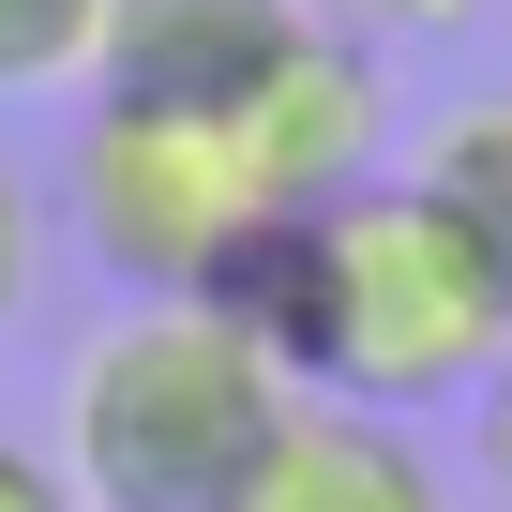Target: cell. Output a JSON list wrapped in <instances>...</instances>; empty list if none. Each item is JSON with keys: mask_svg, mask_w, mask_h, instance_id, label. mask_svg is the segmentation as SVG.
<instances>
[{"mask_svg": "<svg viewBox=\"0 0 512 512\" xmlns=\"http://www.w3.org/2000/svg\"><path fill=\"white\" fill-rule=\"evenodd\" d=\"M317 31V0H121L106 16V76L91 91H166V106H226Z\"/></svg>", "mask_w": 512, "mask_h": 512, "instance_id": "5b68a950", "label": "cell"}, {"mask_svg": "<svg viewBox=\"0 0 512 512\" xmlns=\"http://www.w3.org/2000/svg\"><path fill=\"white\" fill-rule=\"evenodd\" d=\"M241 512H452V482H437V452H422L407 422L302 392L287 452L256 467V497H241Z\"/></svg>", "mask_w": 512, "mask_h": 512, "instance_id": "8992f818", "label": "cell"}, {"mask_svg": "<svg viewBox=\"0 0 512 512\" xmlns=\"http://www.w3.org/2000/svg\"><path fill=\"white\" fill-rule=\"evenodd\" d=\"M0 512H91V497H76V467H61V452L0 437Z\"/></svg>", "mask_w": 512, "mask_h": 512, "instance_id": "9c48e42d", "label": "cell"}, {"mask_svg": "<svg viewBox=\"0 0 512 512\" xmlns=\"http://www.w3.org/2000/svg\"><path fill=\"white\" fill-rule=\"evenodd\" d=\"M76 226L136 302H211L241 272V241H272L287 196L256 181L226 106H166V91H91L76 136Z\"/></svg>", "mask_w": 512, "mask_h": 512, "instance_id": "3957f363", "label": "cell"}, {"mask_svg": "<svg viewBox=\"0 0 512 512\" xmlns=\"http://www.w3.org/2000/svg\"><path fill=\"white\" fill-rule=\"evenodd\" d=\"M226 121H241V151H256V181H272L287 211H332L347 181H377V151H392V76H377V31H302L256 91H226Z\"/></svg>", "mask_w": 512, "mask_h": 512, "instance_id": "277c9868", "label": "cell"}, {"mask_svg": "<svg viewBox=\"0 0 512 512\" xmlns=\"http://www.w3.org/2000/svg\"><path fill=\"white\" fill-rule=\"evenodd\" d=\"M106 16H121V0H0V91L106 76Z\"/></svg>", "mask_w": 512, "mask_h": 512, "instance_id": "ba28073f", "label": "cell"}, {"mask_svg": "<svg viewBox=\"0 0 512 512\" xmlns=\"http://www.w3.org/2000/svg\"><path fill=\"white\" fill-rule=\"evenodd\" d=\"M482 256H497V287H512V106H452L437 136H422V166H407Z\"/></svg>", "mask_w": 512, "mask_h": 512, "instance_id": "52a82bcc", "label": "cell"}, {"mask_svg": "<svg viewBox=\"0 0 512 512\" xmlns=\"http://www.w3.org/2000/svg\"><path fill=\"white\" fill-rule=\"evenodd\" d=\"M467 452H482V482L512 497V347L482 362V392H467Z\"/></svg>", "mask_w": 512, "mask_h": 512, "instance_id": "30bf717a", "label": "cell"}, {"mask_svg": "<svg viewBox=\"0 0 512 512\" xmlns=\"http://www.w3.org/2000/svg\"><path fill=\"white\" fill-rule=\"evenodd\" d=\"M16 302H31V181L0 166V332H16Z\"/></svg>", "mask_w": 512, "mask_h": 512, "instance_id": "8fae6325", "label": "cell"}, {"mask_svg": "<svg viewBox=\"0 0 512 512\" xmlns=\"http://www.w3.org/2000/svg\"><path fill=\"white\" fill-rule=\"evenodd\" d=\"M332 31H452V16H482V0H317Z\"/></svg>", "mask_w": 512, "mask_h": 512, "instance_id": "7c38bea8", "label": "cell"}, {"mask_svg": "<svg viewBox=\"0 0 512 512\" xmlns=\"http://www.w3.org/2000/svg\"><path fill=\"white\" fill-rule=\"evenodd\" d=\"M211 317H241L302 392L422 422L452 392H482V362L512 347V287L497 256L422 196V181H347L332 211H287L272 241H241V272L211 287Z\"/></svg>", "mask_w": 512, "mask_h": 512, "instance_id": "6da1fadb", "label": "cell"}, {"mask_svg": "<svg viewBox=\"0 0 512 512\" xmlns=\"http://www.w3.org/2000/svg\"><path fill=\"white\" fill-rule=\"evenodd\" d=\"M287 422H302V377L211 302H136L61 377V467L91 512H241Z\"/></svg>", "mask_w": 512, "mask_h": 512, "instance_id": "7a4b0ae2", "label": "cell"}]
</instances>
